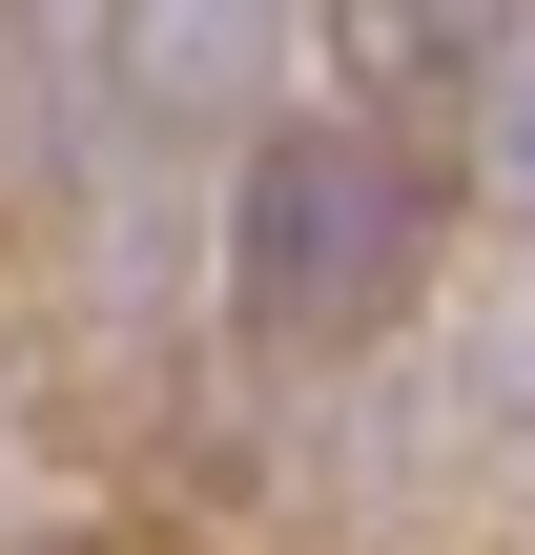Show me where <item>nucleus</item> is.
<instances>
[{"instance_id":"obj_3","label":"nucleus","mask_w":535,"mask_h":555,"mask_svg":"<svg viewBox=\"0 0 535 555\" xmlns=\"http://www.w3.org/2000/svg\"><path fill=\"white\" fill-rule=\"evenodd\" d=\"M474 185H495V206H535V0L495 21V62H474Z\"/></svg>"},{"instance_id":"obj_1","label":"nucleus","mask_w":535,"mask_h":555,"mask_svg":"<svg viewBox=\"0 0 535 555\" xmlns=\"http://www.w3.org/2000/svg\"><path fill=\"white\" fill-rule=\"evenodd\" d=\"M412 165L371 144V124H268V165H247V227H227V268H247V330H371L392 309V268H412Z\"/></svg>"},{"instance_id":"obj_4","label":"nucleus","mask_w":535,"mask_h":555,"mask_svg":"<svg viewBox=\"0 0 535 555\" xmlns=\"http://www.w3.org/2000/svg\"><path fill=\"white\" fill-rule=\"evenodd\" d=\"M495 21H515V0H351V41H371V62H433V41H474V62H495Z\"/></svg>"},{"instance_id":"obj_2","label":"nucleus","mask_w":535,"mask_h":555,"mask_svg":"<svg viewBox=\"0 0 535 555\" xmlns=\"http://www.w3.org/2000/svg\"><path fill=\"white\" fill-rule=\"evenodd\" d=\"M247 62H268V0H124V82H144L165 124L247 103Z\"/></svg>"}]
</instances>
